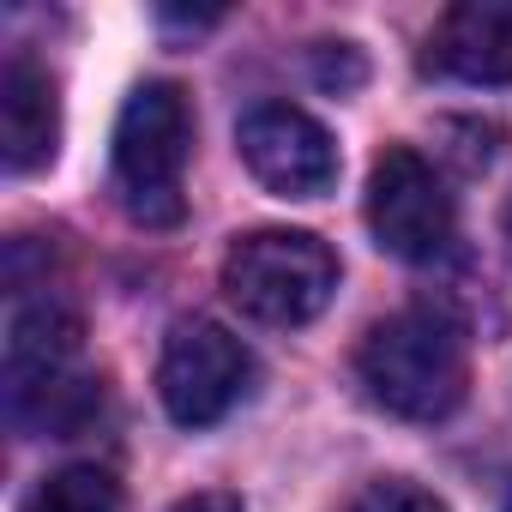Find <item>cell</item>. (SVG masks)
<instances>
[{"label":"cell","instance_id":"5b68a950","mask_svg":"<svg viewBox=\"0 0 512 512\" xmlns=\"http://www.w3.org/2000/svg\"><path fill=\"white\" fill-rule=\"evenodd\" d=\"M253 386V356L247 344L217 326V320H181L163 344L157 362V398L169 410V422L181 428H211L223 422Z\"/></svg>","mask_w":512,"mask_h":512},{"label":"cell","instance_id":"8fae6325","mask_svg":"<svg viewBox=\"0 0 512 512\" xmlns=\"http://www.w3.org/2000/svg\"><path fill=\"white\" fill-rule=\"evenodd\" d=\"M350 512H446V506H440L428 488L404 482V476H380V482H368V488L356 494Z\"/></svg>","mask_w":512,"mask_h":512},{"label":"cell","instance_id":"30bf717a","mask_svg":"<svg viewBox=\"0 0 512 512\" xmlns=\"http://www.w3.org/2000/svg\"><path fill=\"white\" fill-rule=\"evenodd\" d=\"M121 482L97 464H67V470H49L25 500L19 512H121Z\"/></svg>","mask_w":512,"mask_h":512},{"label":"cell","instance_id":"6da1fadb","mask_svg":"<svg viewBox=\"0 0 512 512\" xmlns=\"http://www.w3.org/2000/svg\"><path fill=\"white\" fill-rule=\"evenodd\" d=\"M356 374L386 416L440 422L464 404V386H470L464 332L434 308L386 314L380 326H368V338L356 350Z\"/></svg>","mask_w":512,"mask_h":512},{"label":"cell","instance_id":"9a60e30c","mask_svg":"<svg viewBox=\"0 0 512 512\" xmlns=\"http://www.w3.org/2000/svg\"><path fill=\"white\" fill-rule=\"evenodd\" d=\"M506 512H512V500H506Z\"/></svg>","mask_w":512,"mask_h":512},{"label":"cell","instance_id":"4fadbf2b","mask_svg":"<svg viewBox=\"0 0 512 512\" xmlns=\"http://www.w3.org/2000/svg\"><path fill=\"white\" fill-rule=\"evenodd\" d=\"M175 512H241V500H235V494H217V488H211V494H193V500H181Z\"/></svg>","mask_w":512,"mask_h":512},{"label":"cell","instance_id":"ba28073f","mask_svg":"<svg viewBox=\"0 0 512 512\" xmlns=\"http://www.w3.org/2000/svg\"><path fill=\"white\" fill-rule=\"evenodd\" d=\"M79 362V314L61 308L55 296L43 302H25L13 308V326H7V410L31 404L37 392L61 386Z\"/></svg>","mask_w":512,"mask_h":512},{"label":"cell","instance_id":"3957f363","mask_svg":"<svg viewBox=\"0 0 512 512\" xmlns=\"http://www.w3.org/2000/svg\"><path fill=\"white\" fill-rule=\"evenodd\" d=\"M223 296L260 326H308L338 296V253L308 229H253L223 253Z\"/></svg>","mask_w":512,"mask_h":512},{"label":"cell","instance_id":"7a4b0ae2","mask_svg":"<svg viewBox=\"0 0 512 512\" xmlns=\"http://www.w3.org/2000/svg\"><path fill=\"white\" fill-rule=\"evenodd\" d=\"M187 157H193V109L181 85L151 79L121 103L115 121V199L145 229H175L187 211Z\"/></svg>","mask_w":512,"mask_h":512},{"label":"cell","instance_id":"7c38bea8","mask_svg":"<svg viewBox=\"0 0 512 512\" xmlns=\"http://www.w3.org/2000/svg\"><path fill=\"white\" fill-rule=\"evenodd\" d=\"M320 79L338 85V91H344V85H362V61H356V49L338 43V61H332V43H326V49H320Z\"/></svg>","mask_w":512,"mask_h":512},{"label":"cell","instance_id":"5bb4252c","mask_svg":"<svg viewBox=\"0 0 512 512\" xmlns=\"http://www.w3.org/2000/svg\"><path fill=\"white\" fill-rule=\"evenodd\" d=\"M506 241H512V199H506Z\"/></svg>","mask_w":512,"mask_h":512},{"label":"cell","instance_id":"8992f818","mask_svg":"<svg viewBox=\"0 0 512 512\" xmlns=\"http://www.w3.org/2000/svg\"><path fill=\"white\" fill-rule=\"evenodd\" d=\"M241 157L272 193L284 199H320L338 181V145L332 133L296 109V103H260L241 115Z\"/></svg>","mask_w":512,"mask_h":512},{"label":"cell","instance_id":"9c48e42d","mask_svg":"<svg viewBox=\"0 0 512 512\" xmlns=\"http://www.w3.org/2000/svg\"><path fill=\"white\" fill-rule=\"evenodd\" d=\"M61 151V97L49 67H37L31 55H13L0 73V157L13 175H31L43 163H55Z\"/></svg>","mask_w":512,"mask_h":512},{"label":"cell","instance_id":"52a82bcc","mask_svg":"<svg viewBox=\"0 0 512 512\" xmlns=\"http://www.w3.org/2000/svg\"><path fill=\"white\" fill-rule=\"evenodd\" d=\"M422 73L452 85H512V0H458L422 43Z\"/></svg>","mask_w":512,"mask_h":512},{"label":"cell","instance_id":"277c9868","mask_svg":"<svg viewBox=\"0 0 512 512\" xmlns=\"http://www.w3.org/2000/svg\"><path fill=\"white\" fill-rule=\"evenodd\" d=\"M368 229L374 241L392 253V260H410V266H428L452 247V229H458V211H452V193L446 181L434 175V163L410 145H386L374 157V175H368Z\"/></svg>","mask_w":512,"mask_h":512}]
</instances>
